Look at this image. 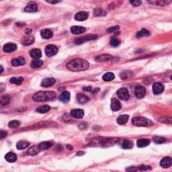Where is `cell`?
<instances>
[{"label": "cell", "mask_w": 172, "mask_h": 172, "mask_svg": "<svg viewBox=\"0 0 172 172\" xmlns=\"http://www.w3.org/2000/svg\"><path fill=\"white\" fill-rule=\"evenodd\" d=\"M50 110H51L50 106H48V105H44V106H42L36 109V111L41 114H45V113H47V112H48L49 111H50Z\"/></svg>", "instance_id": "obj_34"}, {"label": "cell", "mask_w": 172, "mask_h": 172, "mask_svg": "<svg viewBox=\"0 0 172 172\" xmlns=\"http://www.w3.org/2000/svg\"><path fill=\"white\" fill-rule=\"evenodd\" d=\"M91 89H92V88H91V86H87V87H85L83 88V90L85 91H91Z\"/></svg>", "instance_id": "obj_48"}, {"label": "cell", "mask_w": 172, "mask_h": 172, "mask_svg": "<svg viewBox=\"0 0 172 172\" xmlns=\"http://www.w3.org/2000/svg\"><path fill=\"white\" fill-rule=\"evenodd\" d=\"M129 118V116L127 114H124V115L120 116L119 117L117 118V123L120 125H125L126 123L128 122Z\"/></svg>", "instance_id": "obj_23"}, {"label": "cell", "mask_w": 172, "mask_h": 172, "mask_svg": "<svg viewBox=\"0 0 172 172\" xmlns=\"http://www.w3.org/2000/svg\"><path fill=\"white\" fill-rule=\"evenodd\" d=\"M84 153L83 152H78L77 153V155H83Z\"/></svg>", "instance_id": "obj_53"}, {"label": "cell", "mask_w": 172, "mask_h": 172, "mask_svg": "<svg viewBox=\"0 0 172 172\" xmlns=\"http://www.w3.org/2000/svg\"><path fill=\"white\" fill-rule=\"evenodd\" d=\"M112 57L111 55H108V54H104V55H99L95 57V61H99V62H102V61H107L112 59Z\"/></svg>", "instance_id": "obj_26"}, {"label": "cell", "mask_w": 172, "mask_h": 172, "mask_svg": "<svg viewBox=\"0 0 172 172\" xmlns=\"http://www.w3.org/2000/svg\"><path fill=\"white\" fill-rule=\"evenodd\" d=\"M146 94V89L143 86H137L135 89V95L137 98H143Z\"/></svg>", "instance_id": "obj_7"}, {"label": "cell", "mask_w": 172, "mask_h": 172, "mask_svg": "<svg viewBox=\"0 0 172 172\" xmlns=\"http://www.w3.org/2000/svg\"><path fill=\"white\" fill-rule=\"evenodd\" d=\"M149 35H150V32L147 30L145 29V28H143L142 30H140V31L137 33V37L139 38V39H140L141 37H143V36H147Z\"/></svg>", "instance_id": "obj_36"}, {"label": "cell", "mask_w": 172, "mask_h": 172, "mask_svg": "<svg viewBox=\"0 0 172 172\" xmlns=\"http://www.w3.org/2000/svg\"><path fill=\"white\" fill-rule=\"evenodd\" d=\"M158 121L161 122V123L171 124V118L168 117H162L158 118Z\"/></svg>", "instance_id": "obj_43"}, {"label": "cell", "mask_w": 172, "mask_h": 172, "mask_svg": "<svg viewBox=\"0 0 172 172\" xmlns=\"http://www.w3.org/2000/svg\"><path fill=\"white\" fill-rule=\"evenodd\" d=\"M110 45L112 46V47H118V46H119L120 41H118L117 38L112 37V39L110 41Z\"/></svg>", "instance_id": "obj_41"}, {"label": "cell", "mask_w": 172, "mask_h": 172, "mask_svg": "<svg viewBox=\"0 0 172 172\" xmlns=\"http://www.w3.org/2000/svg\"><path fill=\"white\" fill-rule=\"evenodd\" d=\"M55 83V79L54 78H46L41 82V86L44 87H47L52 86Z\"/></svg>", "instance_id": "obj_14"}, {"label": "cell", "mask_w": 172, "mask_h": 172, "mask_svg": "<svg viewBox=\"0 0 172 172\" xmlns=\"http://www.w3.org/2000/svg\"><path fill=\"white\" fill-rule=\"evenodd\" d=\"M47 2L49 3H52V4H55V3H58L60 2L59 1H47Z\"/></svg>", "instance_id": "obj_49"}, {"label": "cell", "mask_w": 172, "mask_h": 172, "mask_svg": "<svg viewBox=\"0 0 172 172\" xmlns=\"http://www.w3.org/2000/svg\"><path fill=\"white\" fill-rule=\"evenodd\" d=\"M5 159L9 163H14V162L16 161L17 156L14 153L9 152L5 155Z\"/></svg>", "instance_id": "obj_19"}, {"label": "cell", "mask_w": 172, "mask_h": 172, "mask_svg": "<svg viewBox=\"0 0 172 172\" xmlns=\"http://www.w3.org/2000/svg\"><path fill=\"white\" fill-rule=\"evenodd\" d=\"M71 31L74 34H80L83 33L85 31V28L79 26H73L71 28Z\"/></svg>", "instance_id": "obj_18"}, {"label": "cell", "mask_w": 172, "mask_h": 172, "mask_svg": "<svg viewBox=\"0 0 172 172\" xmlns=\"http://www.w3.org/2000/svg\"><path fill=\"white\" fill-rule=\"evenodd\" d=\"M34 42V38L33 36H28L27 38H25L22 41V45L24 46H29L32 44H33Z\"/></svg>", "instance_id": "obj_35"}, {"label": "cell", "mask_w": 172, "mask_h": 172, "mask_svg": "<svg viewBox=\"0 0 172 172\" xmlns=\"http://www.w3.org/2000/svg\"><path fill=\"white\" fill-rule=\"evenodd\" d=\"M89 64L87 61L82 59H75L70 61L67 64V68L71 71H82L89 68Z\"/></svg>", "instance_id": "obj_1"}, {"label": "cell", "mask_w": 172, "mask_h": 172, "mask_svg": "<svg viewBox=\"0 0 172 172\" xmlns=\"http://www.w3.org/2000/svg\"><path fill=\"white\" fill-rule=\"evenodd\" d=\"M7 136V133L4 131H0V140Z\"/></svg>", "instance_id": "obj_47"}, {"label": "cell", "mask_w": 172, "mask_h": 172, "mask_svg": "<svg viewBox=\"0 0 172 172\" xmlns=\"http://www.w3.org/2000/svg\"><path fill=\"white\" fill-rule=\"evenodd\" d=\"M57 52H58V49L56 46L53 45H49L45 48V53L47 57H51L54 56L57 54Z\"/></svg>", "instance_id": "obj_6"}, {"label": "cell", "mask_w": 172, "mask_h": 172, "mask_svg": "<svg viewBox=\"0 0 172 172\" xmlns=\"http://www.w3.org/2000/svg\"><path fill=\"white\" fill-rule=\"evenodd\" d=\"M121 104L119 101L116 99H113L112 100V102H111V109L113 111H118L121 109Z\"/></svg>", "instance_id": "obj_20"}, {"label": "cell", "mask_w": 172, "mask_h": 172, "mask_svg": "<svg viewBox=\"0 0 172 172\" xmlns=\"http://www.w3.org/2000/svg\"><path fill=\"white\" fill-rule=\"evenodd\" d=\"M24 11L28 13L36 12L37 11V4L34 1H30L28 3L27 6L24 8Z\"/></svg>", "instance_id": "obj_10"}, {"label": "cell", "mask_w": 172, "mask_h": 172, "mask_svg": "<svg viewBox=\"0 0 172 172\" xmlns=\"http://www.w3.org/2000/svg\"><path fill=\"white\" fill-rule=\"evenodd\" d=\"M133 143L131 141L128 140V139H125L122 143V147L125 149H130L133 148Z\"/></svg>", "instance_id": "obj_30"}, {"label": "cell", "mask_w": 172, "mask_h": 172, "mask_svg": "<svg viewBox=\"0 0 172 172\" xmlns=\"http://www.w3.org/2000/svg\"><path fill=\"white\" fill-rule=\"evenodd\" d=\"M30 143L25 141H20L17 143L16 147L18 150H23L25 149L28 147H29Z\"/></svg>", "instance_id": "obj_27"}, {"label": "cell", "mask_w": 172, "mask_h": 172, "mask_svg": "<svg viewBox=\"0 0 172 172\" xmlns=\"http://www.w3.org/2000/svg\"><path fill=\"white\" fill-rule=\"evenodd\" d=\"M32 32V29H30V28H27V29H26V30H25V33L26 34H30L31 33V32Z\"/></svg>", "instance_id": "obj_50"}, {"label": "cell", "mask_w": 172, "mask_h": 172, "mask_svg": "<svg viewBox=\"0 0 172 172\" xmlns=\"http://www.w3.org/2000/svg\"><path fill=\"white\" fill-rule=\"evenodd\" d=\"M115 78V75L112 72H108L105 73L102 77V79L104 80V81H112V80L114 79Z\"/></svg>", "instance_id": "obj_32"}, {"label": "cell", "mask_w": 172, "mask_h": 172, "mask_svg": "<svg viewBox=\"0 0 172 172\" xmlns=\"http://www.w3.org/2000/svg\"><path fill=\"white\" fill-rule=\"evenodd\" d=\"M119 29V26H112V27H110L108 29H107V32L108 33H112V32H114Z\"/></svg>", "instance_id": "obj_45"}, {"label": "cell", "mask_w": 172, "mask_h": 172, "mask_svg": "<svg viewBox=\"0 0 172 172\" xmlns=\"http://www.w3.org/2000/svg\"><path fill=\"white\" fill-rule=\"evenodd\" d=\"M106 11L101 9H96L94 10V15L95 16H106Z\"/></svg>", "instance_id": "obj_42"}, {"label": "cell", "mask_w": 172, "mask_h": 172, "mask_svg": "<svg viewBox=\"0 0 172 172\" xmlns=\"http://www.w3.org/2000/svg\"><path fill=\"white\" fill-rule=\"evenodd\" d=\"M25 59L24 57H20L17 59H14L11 61V65L14 67H18L20 65H24L25 64Z\"/></svg>", "instance_id": "obj_16"}, {"label": "cell", "mask_w": 172, "mask_h": 172, "mask_svg": "<svg viewBox=\"0 0 172 172\" xmlns=\"http://www.w3.org/2000/svg\"><path fill=\"white\" fill-rule=\"evenodd\" d=\"M77 100L79 104H85L86 102H88L89 98L88 97L86 96L85 95L82 94V93H79V94H78L77 95Z\"/></svg>", "instance_id": "obj_29"}, {"label": "cell", "mask_w": 172, "mask_h": 172, "mask_svg": "<svg viewBox=\"0 0 172 172\" xmlns=\"http://www.w3.org/2000/svg\"><path fill=\"white\" fill-rule=\"evenodd\" d=\"M97 38V36L95 35V34H87V35L84 36L83 37L77 39L76 41H75V45H81V44H83V43H85L86 41H91V40H95Z\"/></svg>", "instance_id": "obj_5"}, {"label": "cell", "mask_w": 172, "mask_h": 172, "mask_svg": "<svg viewBox=\"0 0 172 172\" xmlns=\"http://www.w3.org/2000/svg\"><path fill=\"white\" fill-rule=\"evenodd\" d=\"M56 96V93L53 91H41L36 93L32 96V100L39 102H48L54 100Z\"/></svg>", "instance_id": "obj_2"}, {"label": "cell", "mask_w": 172, "mask_h": 172, "mask_svg": "<svg viewBox=\"0 0 172 172\" xmlns=\"http://www.w3.org/2000/svg\"><path fill=\"white\" fill-rule=\"evenodd\" d=\"M53 146V143L51 142H47V141H45V142H42L39 144V147L41 151H45L47 150L48 149L51 148Z\"/></svg>", "instance_id": "obj_28"}, {"label": "cell", "mask_w": 172, "mask_h": 172, "mask_svg": "<svg viewBox=\"0 0 172 172\" xmlns=\"http://www.w3.org/2000/svg\"><path fill=\"white\" fill-rule=\"evenodd\" d=\"M150 144V140L147 139H139L137 141V145L139 147H141V148H143V147H147Z\"/></svg>", "instance_id": "obj_24"}, {"label": "cell", "mask_w": 172, "mask_h": 172, "mask_svg": "<svg viewBox=\"0 0 172 172\" xmlns=\"http://www.w3.org/2000/svg\"><path fill=\"white\" fill-rule=\"evenodd\" d=\"M142 169L140 166H131L127 168L126 172H142Z\"/></svg>", "instance_id": "obj_37"}, {"label": "cell", "mask_w": 172, "mask_h": 172, "mask_svg": "<svg viewBox=\"0 0 172 172\" xmlns=\"http://www.w3.org/2000/svg\"><path fill=\"white\" fill-rule=\"evenodd\" d=\"M70 97H71L70 93L67 91H63L60 96H59V100H60L61 102L63 103H67L69 102Z\"/></svg>", "instance_id": "obj_12"}, {"label": "cell", "mask_w": 172, "mask_h": 172, "mask_svg": "<svg viewBox=\"0 0 172 172\" xmlns=\"http://www.w3.org/2000/svg\"><path fill=\"white\" fill-rule=\"evenodd\" d=\"M132 123L137 127H150L153 125V122L151 120L141 116L134 117L132 119Z\"/></svg>", "instance_id": "obj_3"}, {"label": "cell", "mask_w": 172, "mask_h": 172, "mask_svg": "<svg viewBox=\"0 0 172 172\" xmlns=\"http://www.w3.org/2000/svg\"><path fill=\"white\" fill-rule=\"evenodd\" d=\"M67 147L68 149H69V150H72L73 149V147L71 146V145H67Z\"/></svg>", "instance_id": "obj_52"}, {"label": "cell", "mask_w": 172, "mask_h": 172, "mask_svg": "<svg viewBox=\"0 0 172 172\" xmlns=\"http://www.w3.org/2000/svg\"><path fill=\"white\" fill-rule=\"evenodd\" d=\"M88 13L85 12V11H80L75 14V19L77 21H84L88 18Z\"/></svg>", "instance_id": "obj_15"}, {"label": "cell", "mask_w": 172, "mask_h": 172, "mask_svg": "<svg viewBox=\"0 0 172 172\" xmlns=\"http://www.w3.org/2000/svg\"><path fill=\"white\" fill-rule=\"evenodd\" d=\"M130 3H131L132 5H133L134 7H138L142 3V1H139V0H133V1H130Z\"/></svg>", "instance_id": "obj_46"}, {"label": "cell", "mask_w": 172, "mask_h": 172, "mask_svg": "<svg viewBox=\"0 0 172 172\" xmlns=\"http://www.w3.org/2000/svg\"><path fill=\"white\" fill-rule=\"evenodd\" d=\"M30 55L33 59H39L42 57V52L40 49H34L30 51Z\"/></svg>", "instance_id": "obj_21"}, {"label": "cell", "mask_w": 172, "mask_h": 172, "mask_svg": "<svg viewBox=\"0 0 172 172\" xmlns=\"http://www.w3.org/2000/svg\"><path fill=\"white\" fill-rule=\"evenodd\" d=\"M116 94H117L120 100L123 101H127L130 97L129 91H128V89L125 88V87H122V88L118 89Z\"/></svg>", "instance_id": "obj_4"}, {"label": "cell", "mask_w": 172, "mask_h": 172, "mask_svg": "<svg viewBox=\"0 0 172 172\" xmlns=\"http://www.w3.org/2000/svg\"><path fill=\"white\" fill-rule=\"evenodd\" d=\"M17 49V45L14 43H7L3 47V51L5 53H11L16 51Z\"/></svg>", "instance_id": "obj_17"}, {"label": "cell", "mask_w": 172, "mask_h": 172, "mask_svg": "<svg viewBox=\"0 0 172 172\" xmlns=\"http://www.w3.org/2000/svg\"><path fill=\"white\" fill-rule=\"evenodd\" d=\"M20 125V122L16 120H11V121L9 122L8 124V127L9 128H11V129H16V128H18Z\"/></svg>", "instance_id": "obj_40"}, {"label": "cell", "mask_w": 172, "mask_h": 172, "mask_svg": "<svg viewBox=\"0 0 172 172\" xmlns=\"http://www.w3.org/2000/svg\"><path fill=\"white\" fill-rule=\"evenodd\" d=\"M3 70H4V69H3V67L1 66V65H0V74H1V73H2L3 71Z\"/></svg>", "instance_id": "obj_51"}, {"label": "cell", "mask_w": 172, "mask_h": 172, "mask_svg": "<svg viewBox=\"0 0 172 172\" xmlns=\"http://www.w3.org/2000/svg\"><path fill=\"white\" fill-rule=\"evenodd\" d=\"M43 65V61L42 60H40V59H34L30 63V66L32 67V68H39L41 67Z\"/></svg>", "instance_id": "obj_33"}, {"label": "cell", "mask_w": 172, "mask_h": 172, "mask_svg": "<svg viewBox=\"0 0 172 172\" xmlns=\"http://www.w3.org/2000/svg\"><path fill=\"white\" fill-rule=\"evenodd\" d=\"M9 101H10V97L8 95L2 96L0 98V104H2L3 106H7L9 103Z\"/></svg>", "instance_id": "obj_39"}, {"label": "cell", "mask_w": 172, "mask_h": 172, "mask_svg": "<svg viewBox=\"0 0 172 172\" xmlns=\"http://www.w3.org/2000/svg\"><path fill=\"white\" fill-rule=\"evenodd\" d=\"M133 76V73L131 71H122L120 75V77L122 79H129V78L132 77Z\"/></svg>", "instance_id": "obj_31"}, {"label": "cell", "mask_w": 172, "mask_h": 172, "mask_svg": "<svg viewBox=\"0 0 172 172\" xmlns=\"http://www.w3.org/2000/svg\"><path fill=\"white\" fill-rule=\"evenodd\" d=\"M40 151H41V150H40L39 146H33L28 149L27 151V155L30 156H34L39 153Z\"/></svg>", "instance_id": "obj_22"}, {"label": "cell", "mask_w": 172, "mask_h": 172, "mask_svg": "<svg viewBox=\"0 0 172 172\" xmlns=\"http://www.w3.org/2000/svg\"><path fill=\"white\" fill-rule=\"evenodd\" d=\"M154 141L156 143H158V144H161V143H163L165 142V139L163 138V137H155Z\"/></svg>", "instance_id": "obj_44"}, {"label": "cell", "mask_w": 172, "mask_h": 172, "mask_svg": "<svg viewBox=\"0 0 172 172\" xmlns=\"http://www.w3.org/2000/svg\"><path fill=\"white\" fill-rule=\"evenodd\" d=\"M164 90V86L162 83H155L153 86V91L154 94L159 95L160 93H161Z\"/></svg>", "instance_id": "obj_8"}, {"label": "cell", "mask_w": 172, "mask_h": 172, "mask_svg": "<svg viewBox=\"0 0 172 172\" xmlns=\"http://www.w3.org/2000/svg\"><path fill=\"white\" fill-rule=\"evenodd\" d=\"M71 115L73 118H77V119H80V118H83L84 115V112L81 110V109H74V110H72L71 112Z\"/></svg>", "instance_id": "obj_11"}, {"label": "cell", "mask_w": 172, "mask_h": 172, "mask_svg": "<svg viewBox=\"0 0 172 172\" xmlns=\"http://www.w3.org/2000/svg\"><path fill=\"white\" fill-rule=\"evenodd\" d=\"M148 3L153 5L157 6H165L171 3L169 0H153V1H148Z\"/></svg>", "instance_id": "obj_9"}, {"label": "cell", "mask_w": 172, "mask_h": 172, "mask_svg": "<svg viewBox=\"0 0 172 172\" xmlns=\"http://www.w3.org/2000/svg\"><path fill=\"white\" fill-rule=\"evenodd\" d=\"M24 81V78L20 77L19 78H16V77H11L10 79V83L16 84V85H21L22 83V82Z\"/></svg>", "instance_id": "obj_38"}, {"label": "cell", "mask_w": 172, "mask_h": 172, "mask_svg": "<svg viewBox=\"0 0 172 172\" xmlns=\"http://www.w3.org/2000/svg\"><path fill=\"white\" fill-rule=\"evenodd\" d=\"M172 163V159L171 157H164L161 160L160 162V165L163 168H168L171 167Z\"/></svg>", "instance_id": "obj_13"}, {"label": "cell", "mask_w": 172, "mask_h": 172, "mask_svg": "<svg viewBox=\"0 0 172 172\" xmlns=\"http://www.w3.org/2000/svg\"><path fill=\"white\" fill-rule=\"evenodd\" d=\"M41 36L45 39H49L53 36V32L49 29H44L41 32Z\"/></svg>", "instance_id": "obj_25"}]
</instances>
